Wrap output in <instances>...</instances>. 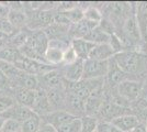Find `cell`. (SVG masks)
<instances>
[{"label": "cell", "instance_id": "cell-3", "mask_svg": "<svg viewBox=\"0 0 147 132\" xmlns=\"http://www.w3.org/2000/svg\"><path fill=\"white\" fill-rule=\"evenodd\" d=\"M109 70V61H96L88 58L84 64V77L85 81L104 79Z\"/></svg>", "mask_w": 147, "mask_h": 132}, {"label": "cell", "instance_id": "cell-33", "mask_svg": "<svg viewBox=\"0 0 147 132\" xmlns=\"http://www.w3.org/2000/svg\"><path fill=\"white\" fill-rule=\"evenodd\" d=\"M134 114H136V117L140 120V123L144 125L147 128V109L146 110H138L135 111Z\"/></svg>", "mask_w": 147, "mask_h": 132}, {"label": "cell", "instance_id": "cell-29", "mask_svg": "<svg viewBox=\"0 0 147 132\" xmlns=\"http://www.w3.org/2000/svg\"><path fill=\"white\" fill-rule=\"evenodd\" d=\"M77 60H78V57L76 55L74 49L71 47V44H70V46L64 52V58H63V64H61V65L71 64V63H74V62H76Z\"/></svg>", "mask_w": 147, "mask_h": 132}, {"label": "cell", "instance_id": "cell-1", "mask_svg": "<svg viewBox=\"0 0 147 132\" xmlns=\"http://www.w3.org/2000/svg\"><path fill=\"white\" fill-rule=\"evenodd\" d=\"M117 66L132 78L147 69V55L136 50H124L114 55Z\"/></svg>", "mask_w": 147, "mask_h": 132}, {"label": "cell", "instance_id": "cell-8", "mask_svg": "<svg viewBox=\"0 0 147 132\" xmlns=\"http://www.w3.org/2000/svg\"><path fill=\"white\" fill-rule=\"evenodd\" d=\"M84 64H85V61L78 58L76 62L71 64L61 65L59 67L61 69L65 81L69 83H76L81 81L84 77Z\"/></svg>", "mask_w": 147, "mask_h": 132}, {"label": "cell", "instance_id": "cell-18", "mask_svg": "<svg viewBox=\"0 0 147 132\" xmlns=\"http://www.w3.org/2000/svg\"><path fill=\"white\" fill-rule=\"evenodd\" d=\"M8 20L17 31L23 30V28L28 25V14L25 9H10Z\"/></svg>", "mask_w": 147, "mask_h": 132}, {"label": "cell", "instance_id": "cell-6", "mask_svg": "<svg viewBox=\"0 0 147 132\" xmlns=\"http://www.w3.org/2000/svg\"><path fill=\"white\" fill-rule=\"evenodd\" d=\"M49 39L47 38L44 30H36V31L30 32L29 38L24 45L30 47L31 50L35 51L40 55L44 56L46 50L49 49Z\"/></svg>", "mask_w": 147, "mask_h": 132}, {"label": "cell", "instance_id": "cell-28", "mask_svg": "<svg viewBox=\"0 0 147 132\" xmlns=\"http://www.w3.org/2000/svg\"><path fill=\"white\" fill-rule=\"evenodd\" d=\"M97 132H122L110 121H99Z\"/></svg>", "mask_w": 147, "mask_h": 132}, {"label": "cell", "instance_id": "cell-36", "mask_svg": "<svg viewBox=\"0 0 147 132\" xmlns=\"http://www.w3.org/2000/svg\"><path fill=\"white\" fill-rule=\"evenodd\" d=\"M143 90L147 93V77L145 78V81L143 82Z\"/></svg>", "mask_w": 147, "mask_h": 132}, {"label": "cell", "instance_id": "cell-32", "mask_svg": "<svg viewBox=\"0 0 147 132\" xmlns=\"http://www.w3.org/2000/svg\"><path fill=\"white\" fill-rule=\"evenodd\" d=\"M10 13L9 2H0V18H8Z\"/></svg>", "mask_w": 147, "mask_h": 132}, {"label": "cell", "instance_id": "cell-17", "mask_svg": "<svg viewBox=\"0 0 147 132\" xmlns=\"http://www.w3.org/2000/svg\"><path fill=\"white\" fill-rule=\"evenodd\" d=\"M115 52L110 46V44H96L92 52L90 53L89 58L96 61H110L112 57H114Z\"/></svg>", "mask_w": 147, "mask_h": 132}, {"label": "cell", "instance_id": "cell-5", "mask_svg": "<svg viewBox=\"0 0 147 132\" xmlns=\"http://www.w3.org/2000/svg\"><path fill=\"white\" fill-rule=\"evenodd\" d=\"M38 78V86L42 90H49V89H55L65 86V78L63 76L61 67H55L52 70L45 73L43 75L37 76Z\"/></svg>", "mask_w": 147, "mask_h": 132}, {"label": "cell", "instance_id": "cell-2", "mask_svg": "<svg viewBox=\"0 0 147 132\" xmlns=\"http://www.w3.org/2000/svg\"><path fill=\"white\" fill-rule=\"evenodd\" d=\"M142 90H143V82L137 81L135 78H129L124 81L115 89L117 96L126 104H129L131 108L141 97Z\"/></svg>", "mask_w": 147, "mask_h": 132}, {"label": "cell", "instance_id": "cell-9", "mask_svg": "<svg viewBox=\"0 0 147 132\" xmlns=\"http://www.w3.org/2000/svg\"><path fill=\"white\" fill-rule=\"evenodd\" d=\"M75 118H78V117H75L66 110H55V111H52L49 114L42 117V120H43V122L52 126L57 130L58 128H61V126H64L65 123L71 121Z\"/></svg>", "mask_w": 147, "mask_h": 132}, {"label": "cell", "instance_id": "cell-27", "mask_svg": "<svg viewBox=\"0 0 147 132\" xmlns=\"http://www.w3.org/2000/svg\"><path fill=\"white\" fill-rule=\"evenodd\" d=\"M0 32L10 38L18 31L13 28V25L10 23L8 18H0Z\"/></svg>", "mask_w": 147, "mask_h": 132}, {"label": "cell", "instance_id": "cell-13", "mask_svg": "<svg viewBox=\"0 0 147 132\" xmlns=\"http://www.w3.org/2000/svg\"><path fill=\"white\" fill-rule=\"evenodd\" d=\"M117 129L122 132H132L136 127L140 125V120L134 113L123 114L111 121Z\"/></svg>", "mask_w": 147, "mask_h": 132}, {"label": "cell", "instance_id": "cell-15", "mask_svg": "<svg viewBox=\"0 0 147 132\" xmlns=\"http://www.w3.org/2000/svg\"><path fill=\"white\" fill-rule=\"evenodd\" d=\"M96 44L88 41L86 39H74L71 40V47L74 49L75 53L79 60L86 61L90 56V53L92 52Z\"/></svg>", "mask_w": 147, "mask_h": 132}, {"label": "cell", "instance_id": "cell-38", "mask_svg": "<svg viewBox=\"0 0 147 132\" xmlns=\"http://www.w3.org/2000/svg\"><path fill=\"white\" fill-rule=\"evenodd\" d=\"M96 132H97V131H96Z\"/></svg>", "mask_w": 147, "mask_h": 132}, {"label": "cell", "instance_id": "cell-23", "mask_svg": "<svg viewBox=\"0 0 147 132\" xmlns=\"http://www.w3.org/2000/svg\"><path fill=\"white\" fill-rule=\"evenodd\" d=\"M42 123H43L42 118L40 116H34L21 125V130L22 132H38Z\"/></svg>", "mask_w": 147, "mask_h": 132}, {"label": "cell", "instance_id": "cell-12", "mask_svg": "<svg viewBox=\"0 0 147 132\" xmlns=\"http://www.w3.org/2000/svg\"><path fill=\"white\" fill-rule=\"evenodd\" d=\"M99 24L90 22L88 20L84 19L80 22L76 23V24L70 25L69 29V38L70 40L74 39H85L89 34V32L91 31L92 29H94L96 26H98Z\"/></svg>", "mask_w": 147, "mask_h": 132}, {"label": "cell", "instance_id": "cell-25", "mask_svg": "<svg viewBox=\"0 0 147 132\" xmlns=\"http://www.w3.org/2000/svg\"><path fill=\"white\" fill-rule=\"evenodd\" d=\"M81 120V132H96L99 120L92 116H84Z\"/></svg>", "mask_w": 147, "mask_h": 132}, {"label": "cell", "instance_id": "cell-22", "mask_svg": "<svg viewBox=\"0 0 147 132\" xmlns=\"http://www.w3.org/2000/svg\"><path fill=\"white\" fill-rule=\"evenodd\" d=\"M84 19L88 20L90 22L100 24V22L103 20V14L101 9H99L97 6H88L84 10Z\"/></svg>", "mask_w": 147, "mask_h": 132}, {"label": "cell", "instance_id": "cell-14", "mask_svg": "<svg viewBox=\"0 0 147 132\" xmlns=\"http://www.w3.org/2000/svg\"><path fill=\"white\" fill-rule=\"evenodd\" d=\"M135 19L141 32L142 39L147 42V2H138L135 6Z\"/></svg>", "mask_w": 147, "mask_h": 132}, {"label": "cell", "instance_id": "cell-30", "mask_svg": "<svg viewBox=\"0 0 147 132\" xmlns=\"http://www.w3.org/2000/svg\"><path fill=\"white\" fill-rule=\"evenodd\" d=\"M20 129H21L20 123L13 121V120H6L0 132H18Z\"/></svg>", "mask_w": 147, "mask_h": 132}, {"label": "cell", "instance_id": "cell-24", "mask_svg": "<svg viewBox=\"0 0 147 132\" xmlns=\"http://www.w3.org/2000/svg\"><path fill=\"white\" fill-rule=\"evenodd\" d=\"M17 104L13 95L9 91H1L0 93V114L7 111Z\"/></svg>", "mask_w": 147, "mask_h": 132}, {"label": "cell", "instance_id": "cell-7", "mask_svg": "<svg viewBox=\"0 0 147 132\" xmlns=\"http://www.w3.org/2000/svg\"><path fill=\"white\" fill-rule=\"evenodd\" d=\"M0 116L3 118L5 121L6 120H13V121L18 122L20 125H22L26 120L31 119L32 117L37 116V114L31 108L24 107V106H21V105L16 104L13 107L8 109L5 112H2Z\"/></svg>", "mask_w": 147, "mask_h": 132}, {"label": "cell", "instance_id": "cell-21", "mask_svg": "<svg viewBox=\"0 0 147 132\" xmlns=\"http://www.w3.org/2000/svg\"><path fill=\"white\" fill-rule=\"evenodd\" d=\"M110 38H111L110 34H108L107 32H104L101 29V26L98 25L94 29H92L85 39L88 40V41H90V42H92L93 44H103V43L109 44Z\"/></svg>", "mask_w": 147, "mask_h": 132}, {"label": "cell", "instance_id": "cell-19", "mask_svg": "<svg viewBox=\"0 0 147 132\" xmlns=\"http://www.w3.org/2000/svg\"><path fill=\"white\" fill-rule=\"evenodd\" d=\"M23 57L24 56L22 55V53L20 52L19 49L9 46V45H7L3 49L0 50V61H1V62H6V63H8V64L16 65V64L18 63V62H20Z\"/></svg>", "mask_w": 147, "mask_h": 132}, {"label": "cell", "instance_id": "cell-16", "mask_svg": "<svg viewBox=\"0 0 147 132\" xmlns=\"http://www.w3.org/2000/svg\"><path fill=\"white\" fill-rule=\"evenodd\" d=\"M32 110L36 113L37 116H40L41 118L53 111L45 90H42V89L37 90L36 100H35L33 107H32Z\"/></svg>", "mask_w": 147, "mask_h": 132}, {"label": "cell", "instance_id": "cell-26", "mask_svg": "<svg viewBox=\"0 0 147 132\" xmlns=\"http://www.w3.org/2000/svg\"><path fill=\"white\" fill-rule=\"evenodd\" d=\"M57 132H81V120L75 118L57 129Z\"/></svg>", "mask_w": 147, "mask_h": 132}, {"label": "cell", "instance_id": "cell-34", "mask_svg": "<svg viewBox=\"0 0 147 132\" xmlns=\"http://www.w3.org/2000/svg\"><path fill=\"white\" fill-rule=\"evenodd\" d=\"M38 132H57V130H56L55 128H53L52 126H49L47 123L43 122L41 128H40V130H38Z\"/></svg>", "mask_w": 147, "mask_h": 132}, {"label": "cell", "instance_id": "cell-35", "mask_svg": "<svg viewBox=\"0 0 147 132\" xmlns=\"http://www.w3.org/2000/svg\"><path fill=\"white\" fill-rule=\"evenodd\" d=\"M132 132H147V128L144 126V125L140 123V125L136 127V128H135V129Z\"/></svg>", "mask_w": 147, "mask_h": 132}, {"label": "cell", "instance_id": "cell-31", "mask_svg": "<svg viewBox=\"0 0 147 132\" xmlns=\"http://www.w3.org/2000/svg\"><path fill=\"white\" fill-rule=\"evenodd\" d=\"M9 81L0 69V91H9Z\"/></svg>", "mask_w": 147, "mask_h": 132}, {"label": "cell", "instance_id": "cell-10", "mask_svg": "<svg viewBox=\"0 0 147 132\" xmlns=\"http://www.w3.org/2000/svg\"><path fill=\"white\" fill-rule=\"evenodd\" d=\"M65 110L71 113L75 117L81 118L86 116V102L78 98L77 96L70 94L67 91V98H66V105Z\"/></svg>", "mask_w": 147, "mask_h": 132}, {"label": "cell", "instance_id": "cell-37", "mask_svg": "<svg viewBox=\"0 0 147 132\" xmlns=\"http://www.w3.org/2000/svg\"><path fill=\"white\" fill-rule=\"evenodd\" d=\"M3 123H5V120L0 116V131H1V129H2V127H3Z\"/></svg>", "mask_w": 147, "mask_h": 132}, {"label": "cell", "instance_id": "cell-20", "mask_svg": "<svg viewBox=\"0 0 147 132\" xmlns=\"http://www.w3.org/2000/svg\"><path fill=\"white\" fill-rule=\"evenodd\" d=\"M64 52L65 51L59 49V47H54V46H49V49L45 52V62L55 66V67H59V65L63 64V58H64Z\"/></svg>", "mask_w": 147, "mask_h": 132}, {"label": "cell", "instance_id": "cell-11", "mask_svg": "<svg viewBox=\"0 0 147 132\" xmlns=\"http://www.w3.org/2000/svg\"><path fill=\"white\" fill-rule=\"evenodd\" d=\"M13 95L14 99L18 105L24 106V107L31 108L33 107L34 102L36 100L37 90H30V89H24V88H19L9 91Z\"/></svg>", "mask_w": 147, "mask_h": 132}, {"label": "cell", "instance_id": "cell-4", "mask_svg": "<svg viewBox=\"0 0 147 132\" xmlns=\"http://www.w3.org/2000/svg\"><path fill=\"white\" fill-rule=\"evenodd\" d=\"M132 78L126 73H124L122 69L117 66L114 58L112 57L109 61V70L104 78V89L107 90H115L117 87L122 82Z\"/></svg>", "mask_w": 147, "mask_h": 132}]
</instances>
